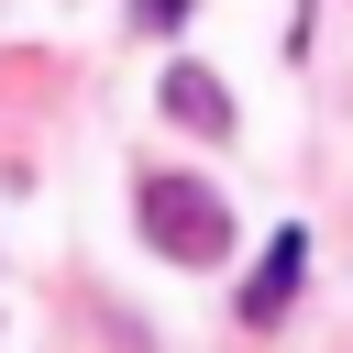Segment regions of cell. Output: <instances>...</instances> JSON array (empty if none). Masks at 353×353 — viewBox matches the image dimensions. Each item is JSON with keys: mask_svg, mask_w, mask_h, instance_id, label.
Masks as SVG:
<instances>
[{"mask_svg": "<svg viewBox=\"0 0 353 353\" xmlns=\"http://www.w3.org/2000/svg\"><path fill=\"white\" fill-rule=\"evenodd\" d=\"M143 243L165 254V265H188V276H210V265H232V210L199 188V176H143Z\"/></svg>", "mask_w": 353, "mask_h": 353, "instance_id": "cell-1", "label": "cell"}, {"mask_svg": "<svg viewBox=\"0 0 353 353\" xmlns=\"http://www.w3.org/2000/svg\"><path fill=\"white\" fill-rule=\"evenodd\" d=\"M298 265H309V232L287 221V232L265 243V265L243 276V298H232V309H243V331H265V320H287V298H298Z\"/></svg>", "mask_w": 353, "mask_h": 353, "instance_id": "cell-2", "label": "cell"}, {"mask_svg": "<svg viewBox=\"0 0 353 353\" xmlns=\"http://www.w3.org/2000/svg\"><path fill=\"white\" fill-rule=\"evenodd\" d=\"M154 110H165L176 132H199V143H221V132H232V88H221L210 66H165V88H154Z\"/></svg>", "mask_w": 353, "mask_h": 353, "instance_id": "cell-3", "label": "cell"}, {"mask_svg": "<svg viewBox=\"0 0 353 353\" xmlns=\"http://www.w3.org/2000/svg\"><path fill=\"white\" fill-rule=\"evenodd\" d=\"M132 22H143V33H176V22H188V0H132Z\"/></svg>", "mask_w": 353, "mask_h": 353, "instance_id": "cell-4", "label": "cell"}]
</instances>
